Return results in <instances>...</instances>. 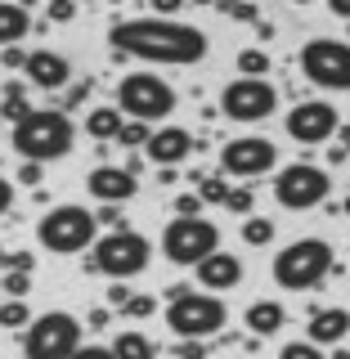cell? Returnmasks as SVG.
<instances>
[{
  "label": "cell",
  "instance_id": "cell-1",
  "mask_svg": "<svg viewBox=\"0 0 350 359\" xmlns=\"http://www.w3.org/2000/svg\"><path fill=\"white\" fill-rule=\"evenodd\" d=\"M108 45L117 59H149V63H202L207 59V32L175 18H121L112 22Z\"/></svg>",
  "mask_w": 350,
  "mask_h": 359
},
{
  "label": "cell",
  "instance_id": "cell-2",
  "mask_svg": "<svg viewBox=\"0 0 350 359\" xmlns=\"http://www.w3.org/2000/svg\"><path fill=\"white\" fill-rule=\"evenodd\" d=\"M9 144H14V153L22 162L45 166V162H59V157L72 153L76 126H72V117H67L63 108H32L27 117L9 130Z\"/></svg>",
  "mask_w": 350,
  "mask_h": 359
},
{
  "label": "cell",
  "instance_id": "cell-3",
  "mask_svg": "<svg viewBox=\"0 0 350 359\" xmlns=\"http://www.w3.org/2000/svg\"><path fill=\"white\" fill-rule=\"evenodd\" d=\"M166 323L180 341H207L216 337L224 323H229V310H224L220 297L211 292H189V287H166Z\"/></svg>",
  "mask_w": 350,
  "mask_h": 359
},
{
  "label": "cell",
  "instance_id": "cell-4",
  "mask_svg": "<svg viewBox=\"0 0 350 359\" xmlns=\"http://www.w3.org/2000/svg\"><path fill=\"white\" fill-rule=\"evenodd\" d=\"M332 269H337V261H332L328 243L323 238H297L274 256V283L288 287V292H310V287H319Z\"/></svg>",
  "mask_w": 350,
  "mask_h": 359
},
{
  "label": "cell",
  "instance_id": "cell-5",
  "mask_svg": "<svg viewBox=\"0 0 350 359\" xmlns=\"http://www.w3.org/2000/svg\"><path fill=\"white\" fill-rule=\"evenodd\" d=\"M36 238H41L45 252L76 256V252H90V247L99 243V220H95V211L76 207V202H63V207H54V211L41 216Z\"/></svg>",
  "mask_w": 350,
  "mask_h": 359
},
{
  "label": "cell",
  "instance_id": "cell-6",
  "mask_svg": "<svg viewBox=\"0 0 350 359\" xmlns=\"http://www.w3.org/2000/svg\"><path fill=\"white\" fill-rule=\"evenodd\" d=\"M112 108H117L121 117H130V121L153 126V121H166L175 112V90L157 72H130L126 81L117 86V104Z\"/></svg>",
  "mask_w": 350,
  "mask_h": 359
},
{
  "label": "cell",
  "instance_id": "cell-7",
  "mask_svg": "<svg viewBox=\"0 0 350 359\" xmlns=\"http://www.w3.org/2000/svg\"><path fill=\"white\" fill-rule=\"evenodd\" d=\"M90 261H95L99 274H108L112 283H126V278L144 274L153 261V243L135 229H121V233H104L95 247H90Z\"/></svg>",
  "mask_w": 350,
  "mask_h": 359
},
{
  "label": "cell",
  "instance_id": "cell-8",
  "mask_svg": "<svg viewBox=\"0 0 350 359\" xmlns=\"http://www.w3.org/2000/svg\"><path fill=\"white\" fill-rule=\"evenodd\" d=\"M162 252L180 269H189V265L198 269L211 252H220V229L207 216H175L162 233Z\"/></svg>",
  "mask_w": 350,
  "mask_h": 359
},
{
  "label": "cell",
  "instance_id": "cell-9",
  "mask_svg": "<svg viewBox=\"0 0 350 359\" xmlns=\"http://www.w3.org/2000/svg\"><path fill=\"white\" fill-rule=\"evenodd\" d=\"M76 346H81V323L67 310H50L41 319H32L27 337H22V355L27 359H72Z\"/></svg>",
  "mask_w": 350,
  "mask_h": 359
},
{
  "label": "cell",
  "instance_id": "cell-10",
  "mask_svg": "<svg viewBox=\"0 0 350 359\" xmlns=\"http://www.w3.org/2000/svg\"><path fill=\"white\" fill-rule=\"evenodd\" d=\"M301 72L319 90H350V41L314 36L301 45Z\"/></svg>",
  "mask_w": 350,
  "mask_h": 359
},
{
  "label": "cell",
  "instance_id": "cell-11",
  "mask_svg": "<svg viewBox=\"0 0 350 359\" xmlns=\"http://www.w3.org/2000/svg\"><path fill=\"white\" fill-rule=\"evenodd\" d=\"M328 194H332V180H328L323 166H314V162L283 166L278 180H274V198H278V207H288V211H310V207H319Z\"/></svg>",
  "mask_w": 350,
  "mask_h": 359
},
{
  "label": "cell",
  "instance_id": "cell-12",
  "mask_svg": "<svg viewBox=\"0 0 350 359\" xmlns=\"http://www.w3.org/2000/svg\"><path fill=\"white\" fill-rule=\"evenodd\" d=\"M220 108H224V117H229V121L252 126V121H265L269 112L278 108V90L269 86V81H247V76H238V81L224 86Z\"/></svg>",
  "mask_w": 350,
  "mask_h": 359
},
{
  "label": "cell",
  "instance_id": "cell-13",
  "mask_svg": "<svg viewBox=\"0 0 350 359\" xmlns=\"http://www.w3.org/2000/svg\"><path fill=\"white\" fill-rule=\"evenodd\" d=\"M274 162H278V144H269L265 135H243V140H229L220 149V171H229L238 180L274 171Z\"/></svg>",
  "mask_w": 350,
  "mask_h": 359
},
{
  "label": "cell",
  "instance_id": "cell-14",
  "mask_svg": "<svg viewBox=\"0 0 350 359\" xmlns=\"http://www.w3.org/2000/svg\"><path fill=\"white\" fill-rule=\"evenodd\" d=\"M288 135L297 144H323L332 130H342V117H337L332 104H323V99H310V104H297L288 112Z\"/></svg>",
  "mask_w": 350,
  "mask_h": 359
},
{
  "label": "cell",
  "instance_id": "cell-15",
  "mask_svg": "<svg viewBox=\"0 0 350 359\" xmlns=\"http://www.w3.org/2000/svg\"><path fill=\"white\" fill-rule=\"evenodd\" d=\"M86 189L104 202V207H121V202H130L140 194V180H135L126 166H95L90 180H86Z\"/></svg>",
  "mask_w": 350,
  "mask_h": 359
},
{
  "label": "cell",
  "instance_id": "cell-16",
  "mask_svg": "<svg viewBox=\"0 0 350 359\" xmlns=\"http://www.w3.org/2000/svg\"><path fill=\"white\" fill-rule=\"evenodd\" d=\"M189 149H194V135H189L184 126H162V130H153L149 135V144H144V157L157 166V171H166V166H175L189 157Z\"/></svg>",
  "mask_w": 350,
  "mask_h": 359
},
{
  "label": "cell",
  "instance_id": "cell-17",
  "mask_svg": "<svg viewBox=\"0 0 350 359\" xmlns=\"http://www.w3.org/2000/svg\"><path fill=\"white\" fill-rule=\"evenodd\" d=\"M27 81L36 86V90H63L67 81H72V63L63 59V54H54V50H36V54H27Z\"/></svg>",
  "mask_w": 350,
  "mask_h": 359
},
{
  "label": "cell",
  "instance_id": "cell-18",
  "mask_svg": "<svg viewBox=\"0 0 350 359\" xmlns=\"http://www.w3.org/2000/svg\"><path fill=\"white\" fill-rule=\"evenodd\" d=\"M198 283L211 287V297H216V292L238 287V283H243V261H238L234 252H211L207 261L198 265Z\"/></svg>",
  "mask_w": 350,
  "mask_h": 359
},
{
  "label": "cell",
  "instance_id": "cell-19",
  "mask_svg": "<svg viewBox=\"0 0 350 359\" xmlns=\"http://www.w3.org/2000/svg\"><path fill=\"white\" fill-rule=\"evenodd\" d=\"M346 332H350V310H314L310 346H337Z\"/></svg>",
  "mask_w": 350,
  "mask_h": 359
},
{
  "label": "cell",
  "instance_id": "cell-20",
  "mask_svg": "<svg viewBox=\"0 0 350 359\" xmlns=\"http://www.w3.org/2000/svg\"><path fill=\"white\" fill-rule=\"evenodd\" d=\"M32 32V14L27 5H9V0H0V50H9V45H18L22 36Z\"/></svg>",
  "mask_w": 350,
  "mask_h": 359
},
{
  "label": "cell",
  "instance_id": "cell-21",
  "mask_svg": "<svg viewBox=\"0 0 350 359\" xmlns=\"http://www.w3.org/2000/svg\"><path fill=\"white\" fill-rule=\"evenodd\" d=\"M283 323H288V310L278 306V301H252V306H247V328L256 337H274Z\"/></svg>",
  "mask_w": 350,
  "mask_h": 359
},
{
  "label": "cell",
  "instance_id": "cell-22",
  "mask_svg": "<svg viewBox=\"0 0 350 359\" xmlns=\"http://www.w3.org/2000/svg\"><path fill=\"white\" fill-rule=\"evenodd\" d=\"M121 126H126V117H121L117 108H90V117H86V135H90V140H99V144L117 140Z\"/></svg>",
  "mask_w": 350,
  "mask_h": 359
},
{
  "label": "cell",
  "instance_id": "cell-23",
  "mask_svg": "<svg viewBox=\"0 0 350 359\" xmlns=\"http://www.w3.org/2000/svg\"><path fill=\"white\" fill-rule=\"evenodd\" d=\"M108 351H112V359H157V341L130 328V332H117V341Z\"/></svg>",
  "mask_w": 350,
  "mask_h": 359
},
{
  "label": "cell",
  "instance_id": "cell-24",
  "mask_svg": "<svg viewBox=\"0 0 350 359\" xmlns=\"http://www.w3.org/2000/svg\"><path fill=\"white\" fill-rule=\"evenodd\" d=\"M243 243H247V247L274 243V220H269V216H247V220H243Z\"/></svg>",
  "mask_w": 350,
  "mask_h": 359
},
{
  "label": "cell",
  "instance_id": "cell-25",
  "mask_svg": "<svg viewBox=\"0 0 350 359\" xmlns=\"http://www.w3.org/2000/svg\"><path fill=\"white\" fill-rule=\"evenodd\" d=\"M238 72L247 76V81H265L269 54H265V50H243V54H238Z\"/></svg>",
  "mask_w": 350,
  "mask_h": 359
},
{
  "label": "cell",
  "instance_id": "cell-26",
  "mask_svg": "<svg viewBox=\"0 0 350 359\" xmlns=\"http://www.w3.org/2000/svg\"><path fill=\"white\" fill-rule=\"evenodd\" d=\"M27 112H32V108H27V99H22V86H5V104H0V117L18 126Z\"/></svg>",
  "mask_w": 350,
  "mask_h": 359
},
{
  "label": "cell",
  "instance_id": "cell-27",
  "mask_svg": "<svg viewBox=\"0 0 350 359\" xmlns=\"http://www.w3.org/2000/svg\"><path fill=\"white\" fill-rule=\"evenodd\" d=\"M198 198L202 202H211V207H224V198H229V180H211V175H202L198 180Z\"/></svg>",
  "mask_w": 350,
  "mask_h": 359
},
{
  "label": "cell",
  "instance_id": "cell-28",
  "mask_svg": "<svg viewBox=\"0 0 350 359\" xmlns=\"http://www.w3.org/2000/svg\"><path fill=\"white\" fill-rule=\"evenodd\" d=\"M22 323H32L27 301H5L0 306V328H22Z\"/></svg>",
  "mask_w": 350,
  "mask_h": 359
},
{
  "label": "cell",
  "instance_id": "cell-29",
  "mask_svg": "<svg viewBox=\"0 0 350 359\" xmlns=\"http://www.w3.org/2000/svg\"><path fill=\"white\" fill-rule=\"evenodd\" d=\"M149 135H153V126H144V121H126L121 135H117V144H126V149H144Z\"/></svg>",
  "mask_w": 350,
  "mask_h": 359
},
{
  "label": "cell",
  "instance_id": "cell-30",
  "mask_svg": "<svg viewBox=\"0 0 350 359\" xmlns=\"http://www.w3.org/2000/svg\"><path fill=\"white\" fill-rule=\"evenodd\" d=\"M278 359H328L319 351V346H310V341H288L283 351H278Z\"/></svg>",
  "mask_w": 350,
  "mask_h": 359
},
{
  "label": "cell",
  "instance_id": "cell-31",
  "mask_svg": "<svg viewBox=\"0 0 350 359\" xmlns=\"http://www.w3.org/2000/svg\"><path fill=\"white\" fill-rule=\"evenodd\" d=\"M0 287H5L9 301H22V297L32 292V278H27V274H5V283H0Z\"/></svg>",
  "mask_w": 350,
  "mask_h": 359
},
{
  "label": "cell",
  "instance_id": "cell-32",
  "mask_svg": "<svg viewBox=\"0 0 350 359\" xmlns=\"http://www.w3.org/2000/svg\"><path fill=\"white\" fill-rule=\"evenodd\" d=\"M95 220L99 224H108V233H121V229H130L126 216H121V207H104V211H95Z\"/></svg>",
  "mask_w": 350,
  "mask_h": 359
},
{
  "label": "cell",
  "instance_id": "cell-33",
  "mask_svg": "<svg viewBox=\"0 0 350 359\" xmlns=\"http://www.w3.org/2000/svg\"><path fill=\"white\" fill-rule=\"evenodd\" d=\"M224 207H229V211H238V216H252V189H229Z\"/></svg>",
  "mask_w": 350,
  "mask_h": 359
},
{
  "label": "cell",
  "instance_id": "cell-34",
  "mask_svg": "<svg viewBox=\"0 0 350 359\" xmlns=\"http://www.w3.org/2000/svg\"><path fill=\"white\" fill-rule=\"evenodd\" d=\"M0 67H5V72H22V67H27V50H18V45L0 50Z\"/></svg>",
  "mask_w": 350,
  "mask_h": 359
},
{
  "label": "cell",
  "instance_id": "cell-35",
  "mask_svg": "<svg viewBox=\"0 0 350 359\" xmlns=\"http://www.w3.org/2000/svg\"><path fill=\"white\" fill-rule=\"evenodd\" d=\"M32 265H36L32 252H5V269H9V274H32Z\"/></svg>",
  "mask_w": 350,
  "mask_h": 359
},
{
  "label": "cell",
  "instance_id": "cell-36",
  "mask_svg": "<svg viewBox=\"0 0 350 359\" xmlns=\"http://www.w3.org/2000/svg\"><path fill=\"white\" fill-rule=\"evenodd\" d=\"M45 18H50V22H72L76 18V5H72V0H54V5L45 9Z\"/></svg>",
  "mask_w": 350,
  "mask_h": 359
},
{
  "label": "cell",
  "instance_id": "cell-37",
  "mask_svg": "<svg viewBox=\"0 0 350 359\" xmlns=\"http://www.w3.org/2000/svg\"><path fill=\"white\" fill-rule=\"evenodd\" d=\"M153 310H157V301H153V297H130V306H126L130 319H149Z\"/></svg>",
  "mask_w": 350,
  "mask_h": 359
},
{
  "label": "cell",
  "instance_id": "cell-38",
  "mask_svg": "<svg viewBox=\"0 0 350 359\" xmlns=\"http://www.w3.org/2000/svg\"><path fill=\"white\" fill-rule=\"evenodd\" d=\"M175 359H207V341H175Z\"/></svg>",
  "mask_w": 350,
  "mask_h": 359
},
{
  "label": "cell",
  "instance_id": "cell-39",
  "mask_svg": "<svg viewBox=\"0 0 350 359\" xmlns=\"http://www.w3.org/2000/svg\"><path fill=\"white\" fill-rule=\"evenodd\" d=\"M202 211V198L198 194H180L175 198V216H198Z\"/></svg>",
  "mask_w": 350,
  "mask_h": 359
},
{
  "label": "cell",
  "instance_id": "cell-40",
  "mask_svg": "<svg viewBox=\"0 0 350 359\" xmlns=\"http://www.w3.org/2000/svg\"><path fill=\"white\" fill-rule=\"evenodd\" d=\"M220 9L229 18H238V22H256V18H261V9H256V5H220Z\"/></svg>",
  "mask_w": 350,
  "mask_h": 359
},
{
  "label": "cell",
  "instance_id": "cell-41",
  "mask_svg": "<svg viewBox=\"0 0 350 359\" xmlns=\"http://www.w3.org/2000/svg\"><path fill=\"white\" fill-rule=\"evenodd\" d=\"M41 175H45V166H36V162H22L18 166V180H22V184H32V189H41Z\"/></svg>",
  "mask_w": 350,
  "mask_h": 359
},
{
  "label": "cell",
  "instance_id": "cell-42",
  "mask_svg": "<svg viewBox=\"0 0 350 359\" xmlns=\"http://www.w3.org/2000/svg\"><path fill=\"white\" fill-rule=\"evenodd\" d=\"M130 297H135V292H130V287H121V283H112V287H108V306H117V310H126V306H130Z\"/></svg>",
  "mask_w": 350,
  "mask_h": 359
},
{
  "label": "cell",
  "instance_id": "cell-43",
  "mask_svg": "<svg viewBox=\"0 0 350 359\" xmlns=\"http://www.w3.org/2000/svg\"><path fill=\"white\" fill-rule=\"evenodd\" d=\"M90 99V81H81V86H67V104L63 108H81Z\"/></svg>",
  "mask_w": 350,
  "mask_h": 359
},
{
  "label": "cell",
  "instance_id": "cell-44",
  "mask_svg": "<svg viewBox=\"0 0 350 359\" xmlns=\"http://www.w3.org/2000/svg\"><path fill=\"white\" fill-rule=\"evenodd\" d=\"M72 359H112V351H108V346H76Z\"/></svg>",
  "mask_w": 350,
  "mask_h": 359
},
{
  "label": "cell",
  "instance_id": "cell-45",
  "mask_svg": "<svg viewBox=\"0 0 350 359\" xmlns=\"http://www.w3.org/2000/svg\"><path fill=\"white\" fill-rule=\"evenodd\" d=\"M9 207H14V184H9V180L0 175V216H5Z\"/></svg>",
  "mask_w": 350,
  "mask_h": 359
},
{
  "label": "cell",
  "instance_id": "cell-46",
  "mask_svg": "<svg viewBox=\"0 0 350 359\" xmlns=\"http://www.w3.org/2000/svg\"><path fill=\"white\" fill-rule=\"evenodd\" d=\"M86 328H108V310H90V319H86Z\"/></svg>",
  "mask_w": 350,
  "mask_h": 359
},
{
  "label": "cell",
  "instance_id": "cell-47",
  "mask_svg": "<svg viewBox=\"0 0 350 359\" xmlns=\"http://www.w3.org/2000/svg\"><path fill=\"white\" fill-rule=\"evenodd\" d=\"M332 14H342V18H350V0H332Z\"/></svg>",
  "mask_w": 350,
  "mask_h": 359
},
{
  "label": "cell",
  "instance_id": "cell-48",
  "mask_svg": "<svg viewBox=\"0 0 350 359\" xmlns=\"http://www.w3.org/2000/svg\"><path fill=\"white\" fill-rule=\"evenodd\" d=\"M342 211H346V216H350V198H346V202H342Z\"/></svg>",
  "mask_w": 350,
  "mask_h": 359
},
{
  "label": "cell",
  "instance_id": "cell-49",
  "mask_svg": "<svg viewBox=\"0 0 350 359\" xmlns=\"http://www.w3.org/2000/svg\"><path fill=\"white\" fill-rule=\"evenodd\" d=\"M0 265H5V247H0Z\"/></svg>",
  "mask_w": 350,
  "mask_h": 359
},
{
  "label": "cell",
  "instance_id": "cell-50",
  "mask_svg": "<svg viewBox=\"0 0 350 359\" xmlns=\"http://www.w3.org/2000/svg\"><path fill=\"white\" fill-rule=\"evenodd\" d=\"M346 359H350V351H346Z\"/></svg>",
  "mask_w": 350,
  "mask_h": 359
}]
</instances>
